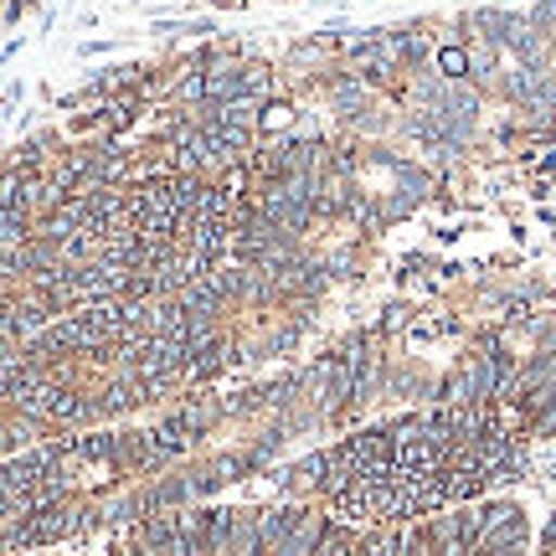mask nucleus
Masks as SVG:
<instances>
[{
    "label": "nucleus",
    "instance_id": "nucleus-1",
    "mask_svg": "<svg viewBox=\"0 0 556 556\" xmlns=\"http://www.w3.org/2000/svg\"><path fill=\"white\" fill-rule=\"evenodd\" d=\"M438 73H443V78H464V73H469V58H464L458 47H443V52H438Z\"/></svg>",
    "mask_w": 556,
    "mask_h": 556
}]
</instances>
